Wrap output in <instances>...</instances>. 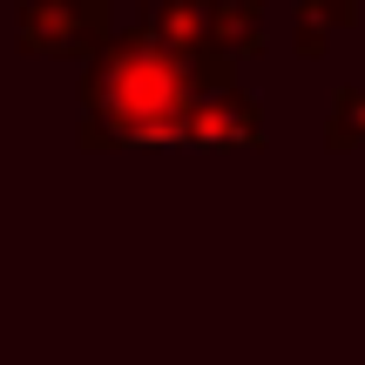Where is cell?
<instances>
[{
    "label": "cell",
    "mask_w": 365,
    "mask_h": 365,
    "mask_svg": "<svg viewBox=\"0 0 365 365\" xmlns=\"http://www.w3.org/2000/svg\"><path fill=\"white\" fill-rule=\"evenodd\" d=\"M203 81H230V61L163 48L149 21L108 27L81 75V149H182V115Z\"/></svg>",
    "instance_id": "6da1fadb"
},
{
    "label": "cell",
    "mask_w": 365,
    "mask_h": 365,
    "mask_svg": "<svg viewBox=\"0 0 365 365\" xmlns=\"http://www.w3.org/2000/svg\"><path fill=\"white\" fill-rule=\"evenodd\" d=\"M21 7V48L34 61H68V54H95L115 27L108 0H14Z\"/></svg>",
    "instance_id": "7a4b0ae2"
},
{
    "label": "cell",
    "mask_w": 365,
    "mask_h": 365,
    "mask_svg": "<svg viewBox=\"0 0 365 365\" xmlns=\"http://www.w3.org/2000/svg\"><path fill=\"white\" fill-rule=\"evenodd\" d=\"M264 143V115L244 88L230 81H203L182 115V149H257Z\"/></svg>",
    "instance_id": "3957f363"
},
{
    "label": "cell",
    "mask_w": 365,
    "mask_h": 365,
    "mask_svg": "<svg viewBox=\"0 0 365 365\" xmlns=\"http://www.w3.org/2000/svg\"><path fill=\"white\" fill-rule=\"evenodd\" d=\"M217 61H250L264 54V0H203V48Z\"/></svg>",
    "instance_id": "277c9868"
},
{
    "label": "cell",
    "mask_w": 365,
    "mask_h": 365,
    "mask_svg": "<svg viewBox=\"0 0 365 365\" xmlns=\"http://www.w3.org/2000/svg\"><path fill=\"white\" fill-rule=\"evenodd\" d=\"M352 21H359V0H298V7H291V48H298L304 61H318Z\"/></svg>",
    "instance_id": "5b68a950"
},
{
    "label": "cell",
    "mask_w": 365,
    "mask_h": 365,
    "mask_svg": "<svg viewBox=\"0 0 365 365\" xmlns=\"http://www.w3.org/2000/svg\"><path fill=\"white\" fill-rule=\"evenodd\" d=\"M149 34L176 54H196L203 48V0H156L149 7Z\"/></svg>",
    "instance_id": "8992f818"
},
{
    "label": "cell",
    "mask_w": 365,
    "mask_h": 365,
    "mask_svg": "<svg viewBox=\"0 0 365 365\" xmlns=\"http://www.w3.org/2000/svg\"><path fill=\"white\" fill-rule=\"evenodd\" d=\"M325 149H365V88H339L325 115Z\"/></svg>",
    "instance_id": "52a82bcc"
}]
</instances>
